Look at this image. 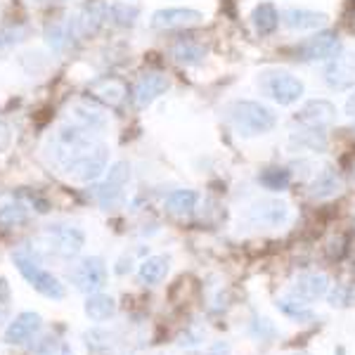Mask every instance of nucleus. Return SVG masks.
<instances>
[{"label":"nucleus","mask_w":355,"mask_h":355,"mask_svg":"<svg viewBox=\"0 0 355 355\" xmlns=\"http://www.w3.org/2000/svg\"><path fill=\"white\" fill-rule=\"evenodd\" d=\"M112 19L116 21L119 26H133L135 19L140 17V10L135 5H125V3H114L110 8Z\"/></svg>","instance_id":"29"},{"label":"nucleus","mask_w":355,"mask_h":355,"mask_svg":"<svg viewBox=\"0 0 355 355\" xmlns=\"http://www.w3.org/2000/svg\"><path fill=\"white\" fill-rule=\"evenodd\" d=\"M249 220L254 225H263V227H279L284 225L289 218V206L279 199H261V202H254L246 211Z\"/></svg>","instance_id":"8"},{"label":"nucleus","mask_w":355,"mask_h":355,"mask_svg":"<svg viewBox=\"0 0 355 355\" xmlns=\"http://www.w3.org/2000/svg\"><path fill=\"white\" fill-rule=\"evenodd\" d=\"M277 308H279V313L296 320V322H308V320H313V311H308L301 303V299H296V296L294 299H279Z\"/></svg>","instance_id":"28"},{"label":"nucleus","mask_w":355,"mask_h":355,"mask_svg":"<svg viewBox=\"0 0 355 355\" xmlns=\"http://www.w3.org/2000/svg\"><path fill=\"white\" fill-rule=\"evenodd\" d=\"M168 88H171V81L164 73H159V71L142 73L135 83V105L140 107V110H147V107H150L159 95H164Z\"/></svg>","instance_id":"12"},{"label":"nucleus","mask_w":355,"mask_h":355,"mask_svg":"<svg viewBox=\"0 0 355 355\" xmlns=\"http://www.w3.org/2000/svg\"><path fill=\"white\" fill-rule=\"evenodd\" d=\"M114 313H116V301L107 294H90L88 301H85V315L93 322H105Z\"/></svg>","instance_id":"20"},{"label":"nucleus","mask_w":355,"mask_h":355,"mask_svg":"<svg viewBox=\"0 0 355 355\" xmlns=\"http://www.w3.org/2000/svg\"><path fill=\"white\" fill-rule=\"evenodd\" d=\"M346 114L348 116H355V93L348 97V102H346Z\"/></svg>","instance_id":"37"},{"label":"nucleus","mask_w":355,"mask_h":355,"mask_svg":"<svg viewBox=\"0 0 355 355\" xmlns=\"http://www.w3.org/2000/svg\"><path fill=\"white\" fill-rule=\"evenodd\" d=\"M24 36H26V28L19 24L0 26V48H10V45L24 41Z\"/></svg>","instance_id":"31"},{"label":"nucleus","mask_w":355,"mask_h":355,"mask_svg":"<svg viewBox=\"0 0 355 355\" xmlns=\"http://www.w3.org/2000/svg\"><path fill=\"white\" fill-rule=\"evenodd\" d=\"M107 162H110V147L105 142H97L93 150H88L83 157H78L73 164H69L62 173L71 178V180L88 182L102 175V171L107 168Z\"/></svg>","instance_id":"4"},{"label":"nucleus","mask_w":355,"mask_h":355,"mask_svg":"<svg viewBox=\"0 0 355 355\" xmlns=\"http://www.w3.org/2000/svg\"><path fill=\"white\" fill-rule=\"evenodd\" d=\"M69 279L73 282V287L83 294H97V289L105 287L107 282V268L102 259H83L78 266H73V270L69 272Z\"/></svg>","instance_id":"7"},{"label":"nucleus","mask_w":355,"mask_h":355,"mask_svg":"<svg viewBox=\"0 0 355 355\" xmlns=\"http://www.w3.org/2000/svg\"><path fill=\"white\" fill-rule=\"evenodd\" d=\"M199 197L197 192L192 190H173L166 197V211L173 216H187L194 211V206H197Z\"/></svg>","instance_id":"22"},{"label":"nucleus","mask_w":355,"mask_h":355,"mask_svg":"<svg viewBox=\"0 0 355 355\" xmlns=\"http://www.w3.org/2000/svg\"><path fill=\"white\" fill-rule=\"evenodd\" d=\"M251 21H254L256 33L270 36L279 24V12L272 3H261V5H256L254 12H251Z\"/></svg>","instance_id":"19"},{"label":"nucleus","mask_w":355,"mask_h":355,"mask_svg":"<svg viewBox=\"0 0 355 355\" xmlns=\"http://www.w3.org/2000/svg\"><path fill=\"white\" fill-rule=\"evenodd\" d=\"M339 192H341V180H339V175L329 168L322 171V173L315 178L313 185H311V197L313 199H329Z\"/></svg>","instance_id":"23"},{"label":"nucleus","mask_w":355,"mask_h":355,"mask_svg":"<svg viewBox=\"0 0 355 355\" xmlns=\"http://www.w3.org/2000/svg\"><path fill=\"white\" fill-rule=\"evenodd\" d=\"M38 329H41V315L21 313L5 329V343H12V346L26 343L28 339H33V334H38Z\"/></svg>","instance_id":"14"},{"label":"nucleus","mask_w":355,"mask_h":355,"mask_svg":"<svg viewBox=\"0 0 355 355\" xmlns=\"http://www.w3.org/2000/svg\"><path fill=\"white\" fill-rule=\"evenodd\" d=\"M187 355H230V346L225 341H216L209 351H197V353H187Z\"/></svg>","instance_id":"35"},{"label":"nucleus","mask_w":355,"mask_h":355,"mask_svg":"<svg viewBox=\"0 0 355 355\" xmlns=\"http://www.w3.org/2000/svg\"><path fill=\"white\" fill-rule=\"evenodd\" d=\"M204 15L199 10L192 8H166V10H157L152 15V28H182V26H194L202 24Z\"/></svg>","instance_id":"11"},{"label":"nucleus","mask_w":355,"mask_h":355,"mask_svg":"<svg viewBox=\"0 0 355 355\" xmlns=\"http://www.w3.org/2000/svg\"><path fill=\"white\" fill-rule=\"evenodd\" d=\"M251 329H254V336H259L261 341H268V339H272V336H275V327L268 322V320H256Z\"/></svg>","instance_id":"33"},{"label":"nucleus","mask_w":355,"mask_h":355,"mask_svg":"<svg viewBox=\"0 0 355 355\" xmlns=\"http://www.w3.org/2000/svg\"><path fill=\"white\" fill-rule=\"evenodd\" d=\"M71 36H76V28H73V19H69L67 24H50L45 28V41L53 50H64V45L71 41ZM78 38V36H76Z\"/></svg>","instance_id":"25"},{"label":"nucleus","mask_w":355,"mask_h":355,"mask_svg":"<svg viewBox=\"0 0 355 355\" xmlns=\"http://www.w3.org/2000/svg\"><path fill=\"white\" fill-rule=\"evenodd\" d=\"M291 142L299 145V150H324L327 147V140H324V133H320V128H311V130H303V133L291 135Z\"/></svg>","instance_id":"27"},{"label":"nucleus","mask_w":355,"mask_h":355,"mask_svg":"<svg viewBox=\"0 0 355 355\" xmlns=\"http://www.w3.org/2000/svg\"><path fill=\"white\" fill-rule=\"evenodd\" d=\"M225 116L234 133L242 137H259L266 135L277 125V114L270 107L261 105L254 100H234L227 105Z\"/></svg>","instance_id":"1"},{"label":"nucleus","mask_w":355,"mask_h":355,"mask_svg":"<svg viewBox=\"0 0 355 355\" xmlns=\"http://www.w3.org/2000/svg\"><path fill=\"white\" fill-rule=\"evenodd\" d=\"M259 182L263 187H268V190H272V192L287 190L289 182H291V173L287 168H266L259 175Z\"/></svg>","instance_id":"26"},{"label":"nucleus","mask_w":355,"mask_h":355,"mask_svg":"<svg viewBox=\"0 0 355 355\" xmlns=\"http://www.w3.org/2000/svg\"><path fill=\"white\" fill-rule=\"evenodd\" d=\"M329 289V279L322 272H303L294 279V287H291V296L301 301H315L320 296H324Z\"/></svg>","instance_id":"13"},{"label":"nucleus","mask_w":355,"mask_h":355,"mask_svg":"<svg viewBox=\"0 0 355 355\" xmlns=\"http://www.w3.org/2000/svg\"><path fill=\"white\" fill-rule=\"evenodd\" d=\"M88 93L107 107H119L125 100V83L114 76H102L88 85Z\"/></svg>","instance_id":"15"},{"label":"nucleus","mask_w":355,"mask_h":355,"mask_svg":"<svg viewBox=\"0 0 355 355\" xmlns=\"http://www.w3.org/2000/svg\"><path fill=\"white\" fill-rule=\"evenodd\" d=\"M107 5L100 3V0H90L83 8V12L78 17H73V28H76V36H88V33H95L97 28L102 26V21L107 19Z\"/></svg>","instance_id":"17"},{"label":"nucleus","mask_w":355,"mask_h":355,"mask_svg":"<svg viewBox=\"0 0 355 355\" xmlns=\"http://www.w3.org/2000/svg\"><path fill=\"white\" fill-rule=\"evenodd\" d=\"M353 296H355L353 287H336L334 294L329 296V301L331 306H348V303H353Z\"/></svg>","instance_id":"32"},{"label":"nucleus","mask_w":355,"mask_h":355,"mask_svg":"<svg viewBox=\"0 0 355 355\" xmlns=\"http://www.w3.org/2000/svg\"><path fill=\"white\" fill-rule=\"evenodd\" d=\"M26 218H28V214L21 204H8L0 209V223H3V225H19V223H24Z\"/></svg>","instance_id":"30"},{"label":"nucleus","mask_w":355,"mask_h":355,"mask_svg":"<svg viewBox=\"0 0 355 355\" xmlns=\"http://www.w3.org/2000/svg\"><path fill=\"white\" fill-rule=\"evenodd\" d=\"M284 26L291 31H311V28H322L327 24V15L322 12H313V10H284L282 15Z\"/></svg>","instance_id":"18"},{"label":"nucleus","mask_w":355,"mask_h":355,"mask_svg":"<svg viewBox=\"0 0 355 355\" xmlns=\"http://www.w3.org/2000/svg\"><path fill=\"white\" fill-rule=\"evenodd\" d=\"M259 85L263 93L282 107L296 105L303 97V93H306V85H303L301 78H296L289 71H282V69H268V71H263Z\"/></svg>","instance_id":"3"},{"label":"nucleus","mask_w":355,"mask_h":355,"mask_svg":"<svg viewBox=\"0 0 355 355\" xmlns=\"http://www.w3.org/2000/svg\"><path fill=\"white\" fill-rule=\"evenodd\" d=\"M10 140H12V133H10V125L5 121H0V152L5 150V147L10 145Z\"/></svg>","instance_id":"36"},{"label":"nucleus","mask_w":355,"mask_h":355,"mask_svg":"<svg viewBox=\"0 0 355 355\" xmlns=\"http://www.w3.org/2000/svg\"><path fill=\"white\" fill-rule=\"evenodd\" d=\"M36 355H69V348L60 341H48L45 346L38 348Z\"/></svg>","instance_id":"34"},{"label":"nucleus","mask_w":355,"mask_h":355,"mask_svg":"<svg viewBox=\"0 0 355 355\" xmlns=\"http://www.w3.org/2000/svg\"><path fill=\"white\" fill-rule=\"evenodd\" d=\"M334 116H336L334 105H329V102H324V100H315V102H308V105L296 114L294 121L311 125V128H322V125H329L334 121Z\"/></svg>","instance_id":"16"},{"label":"nucleus","mask_w":355,"mask_h":355,"mask_svg":"<svg viewBox=\"0 0 355 355\" xmlns=\"http://www.w3.org/2000/svg\"><path fill=\"white\" fill-rule=\"evenodd\" d=\"M12 261H15L17 270L21 272V277H24L26 282L38 291V294L48 296V299H55V301L64 299V294H67L64 284H62L53 272L43 270V268L38 266L36 261H33V256L28 254V251H24V249L15 251Z\"/></svg>","instance_id":"2"},{"label":"nucleus","mask_w":355,"mask_h":355,"mask_svg":"<svg viewBox=\"0 0 355 355\" xmlns=\"http://www.w3.org/2000/svg\"><path fill=\"white\" fill-rule=\"evenodd\" d=\"M173 57L178 64H185V67H194L206 57V48L194 41H180L173 45Z\"/></svg>","instance_id":"24"},{"label":"nucleus","mask_w":355,"mask_h":355,"mask_svg":"<svg viewBox=\"0 0 355 355\" xmlns=\"http://www.w3.org/2000/svg\"><path fill=\"white\" fill-rule=\"evenodd\" d=\"M168 275V259L166 256H152V259L142 261L137 277L142 284H159Z\"/></svg>","instance_id":"21"},{"label":"nucleus","mask_w":355,"mask_h":355,"mask_svg":"<svg viewBox=\"0 0 355 355\" xmlns=\"http://www.w3.org/2000/svg\"><path fill=\"white\" fill-rule=\"evenodd\" d=\"M324 83L331 90H351L355 85V53H343L324 69Z\"/></svg>","instance_id":"10"},{"label":"nucleus","mask_w":355,"mask_h":355,"mask_svg":"<svg viewBox=\"0 0 355 355\" xmlns=\"http://www.w3.org/2000/svg\"><path fill=\"white\" fill-rule=\"evenodd\" d=\"M336 50H339V38H336V33L320 31L318 36H311L296 45L294 55H296V60L308 62V60H324V57H331Z\"/></svg>","instance_id":"9"},{"label":"nucleus","mask_w":355,"mask_h":355,"mask_svg":"<svg viewBox=\"0 0 355 355\" xmlns=\"http://www.w3.org/2000/svg\"><path fill=\"white\" fill-rule=\"evenodd\" d=\"M45 246L50 249V254L69 259V256H76L85 244V234L78 227H67V225H55L48 227L43 232Z\"/></svg>","instance_id":"6"},{"label":"nucleus","mask_w":355,"mask_h":355,"mask_svg":"<svg viewBox=\"0 0 355 355\" xmlns=\"http://www.w3.org/2000/svg\"><path fill=\"white\" fill-rule=\"evenodd\" d=\"M130 180V166L128 162H116L110 168V173H107L105 182H102L100 187H97V204L102 206V209H116L119 204L123 202V187L128 185Z\"/></svg>","instance_id":"5"}]
</instances>
